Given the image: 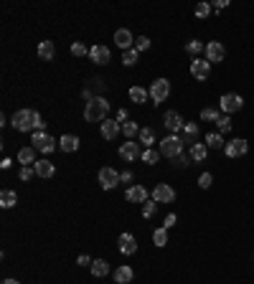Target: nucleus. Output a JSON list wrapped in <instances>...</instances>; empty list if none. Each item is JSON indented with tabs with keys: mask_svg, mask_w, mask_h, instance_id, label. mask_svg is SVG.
<instances>
[{
	"mask_svg": "<svg viewBox=\"0 0 254 284\" xmlns=\"http://www.w3.org/2000/svg\"><path fill=\"white\" fill-rule=\"evenodd\" d=\"M224 152H226V158H231V160H237V158H244L247 152H249V142H247V140H242V137H237V140L226 142Z\"/></svg>",
	"mask_w": 254,
	"mask_h": 284,
	"instance_id": "nucleus-6",
	"label": "nucleus"
},
{
	"mask_svg": "<svg viewBox=\"0 0 254 284\" xmlns=\"http://www.w3.org/2000/svg\"><path fill=\"white\" fill-rule=\"evenodd\" d=\"M125 198L130 201V203H145V201H147V188H142V185H130V188H127V193H125Z\"/></svg>",
	"mask_w": 254,
	"mask_h": 284,
	"instance_id": "nucleus-19",
	"label": "nucleus"
},
{
	"mask_svg": "<svg viewBox=\"0 0 254 284\" xmlns=\"http://www.w3.org/2000/svg\"><path fill=\"white\" fill-rule=\"evenodd\" d=\"M18 163L26 165H36V147H20L18 150Z\"/></svg>",
	"mask_w": 254,
	"mask_h": 284,
	"instance_id": "nucleus-23",
	"label": "nucleus"
},
{
	"mask_svg": "<svg viewBox=\"0 0 254 284\" xmlns=\"http://www.w3.org/2000/svg\"><path fill=\"white\" fill-rule=\"evenodd\" d=\"M122 135H125V137H130V140L140 137V127H137V122H125V124H122Z\"/></svg>",
	"mask_w": 254,
	"mask_h": 284,
	"instance_id": "nucleus-32",
	"label": "nucleus"
},
{
	"mask_svg": "<svg viewBox=\"0 0 254 284\" xmlns=\"http://www.w3.org/2000/svg\"><path fill=\"white\" fill-rule=\"evenodd\" d=\"M71 54L74 56H89V49L84 43H71Z\"/></svg>",
	"mask_w": 254,
	"mask_h": 284,
	"instance_id": "nucleus-42",
	"label": "nucleus"
},
{
	"mask_svg": "<svg viewBox=\"0 0 254 284\" xmlns=\"http://www.w3.org/2000/svg\"><path fill=\"white\" fill-rule=\"evenodd\" d=\"M155 206H158V201H145V203H142V216L150 218V216L155 213Z\"/></svg>",
	"mask_w": 254,
	"mask_h": 284,
	"instance_id": "nucleus-41",
	"label": "nucleus"
},
{
	"mask_svg": "<svg viewBox=\"0 0 254 284\" xmlns=\"http://www.w3.org/2000/svg\"><path fill=\"white\" fill-rule=\"evenodd\" d=\"M168 94H171V81H168V79H155V81L150 84V99H153L155 104L165 102Z\"/></svg>",
	"mask_w": 254,
	"mask_h": 284,
	"instance_id": "nucleus-5",
	"label": "nucleus"
},
{
	"mask_svg": "<svg viewBox=\"0 0 254 284\" xmlns=\"http://www.w3.org/2000/svg\"><path fill=\"white\" fill-rule=\"evenodd\" d=\"M120 251H122L125 256H132V254L137 251V238H135L132 233H122V236H120Z\"/></svg>",
	"mask_w": 254,
	"mask_h": 284,
	"instance_id": "nucleus-17",
	"label": "nucleus"
},
{
	"mask_svg": "<svg viewBox=\"0 0 254 284\" xmlns=\"http://www.w3.org/2000/svg\"><path fill=\"white\" fill-rule=\"evenodd\" d=\"M115 43H117V49H122V51H130V49H135L132 43H135V38H132V33L127 31V28H120L117 33H115Z\"/></svg>",
	"mask_w": 254,
	"mask_h": 284,
	"instance_id": "nucleus-14",
	"label": "nucleus"
},
{
	"mask_svg": "<svg viewBox=\"0 0 254 284\" xmlns=\"http://www.w3.org/2000/svg\"><path fill=\"white\" fill-rule=\"evenodd\" d=\"M176 221H178V218H176V213H168V216H165V224H163V228H173V226H176Z\"/></svg>",
	"mask_w": 254,
	"mask_h": 284,
	"instance_id": "nucleus-44",
	"label": "nucleus"
},
{
	"mask_svg": "<svg viewBox=\"0 0 254 284\" xmlns=\"http://www.w3.org/2000/svg\"><path fill=\"white\" fill-rule=\"evenodd\" d=\"M219 107H221L224 114H234V112H239V109L244 107V99L239 94H224L219 99Z\"/></svg>",
	"mask_w": 254,
	"mask_h": 284,
	"instance_id": "nucleus-7",
	"label": "nucleus"
},
{
	"mask_svg": "<svg viewBox=\"0 0 254 284\" xmlns=\"http://www.w3.org/2000/svg\"><path fill=\"white\" fill-rule=\"evenodd\" d=\"M206 147H208V150H221V147H226L224 135H221V132H211V135H206Z\"/></svg>",
	"mask_w": 254,
	"mask_h": 284,
	"instance_id": "nucleus-26",
	"label": "nucleus"
},
{
	"mask_svg": "<svg viewBox=\"0 0 254 284\" xmlns=\"http://www.w3.org/2000/svg\"><path fill=\"white\" fill-rule=\"evenodd\" d=\"M190 74H193V79H198V81L208 79V74H211V63H208L206 58H193V61H190Z\"/></svg>",
	"mask_w": 254,
	"mask_h": 284,
	"instance_id": "nucleus-12",
	"label": "nucleus"
},
{
	"mask_svg": "<svg viewBox=\"0 0 254 284\" xmlns=\"http://www.w3.org/2000/svg\"><path fill=\"white\" fill-rule=\"evenodd\" d=\"M110 114V102L104 97H94L92 102H87L84 107V119L87 122H104Z\"/></svg>",
	"mask_w": 254,
	"mask_h": 284,
	"instance_id": "nucleus-1",
	"label": "nucleus"
},
{
	"mask_svg": "<svg viewBox=\"0 0 254 284\" xmlns=\"http://www.w3.org/2000/svg\"><path fill=\"white\" fill-rule=\"evenodd\" d=\"M3 284H20L18 279H3Z\"/></svg>",
	"mask_w": 254,
	"mask_h": 284,
	"instance_id": "nucleus-48",
	"label": "nucleus"
},
{
	"mask_svg": "<svg viewBox=\"0 0 254 284\" xmlns=\"http://www.w3.org/2000/svg\"><path fill=\"white\" fill-rule=\"evenodd\" d=\"M99 132L104 140H115L117 132H122V124H117V119H104L102 127H99Z\"/></svg>",
	"mask_w": 254,
	"mask_h": 284,
	"instance_id": "nucleus-16",
	"label": "nucleus"
},
{
	"mask_svg": "<svg viewBox=\"0 0 254 284\" xmlns=\"http://www.w3.org/2000/svg\"><path fill=\"white\" fill-rule=\"evenodd\" d=\"M153 201H158V203H173L176 201V190L168 185V183H158L155 190H153Z\"/></svg>",
	"mask_w": 254,
	"mask_h": 284,
	"instance_id": "nucleus-10",
	"label": "nucleus"
},
{
	"mask_svg": "<svg viewBox=\"0 0 254 284\" xmlns=\"http://www.w3.org/2000/svg\"><path fill=\"white\" fill-rule=\"evenodd\" d=\"M211 183H214V175H211V172H203V175L198 178V188H211Z\"/></svg>",
	"mask_w": 254,
	"mask_h": 284,
	"instance_id": "nucleus-43",
	"label": "nucleus"
},
{
	"mask_svg": "<svg viewBox=\"0 0 254 284\" xmlns=\"http://www.w3.org/2000/svg\"><path fill=\"white\" fill-rule=\"evenodd\" d=\"M226 5H229L226 0H216V3H211V10H214V13H221V10H224Z\"/></svg>",
	"mask_w": 254,
	"mask_h": 284,
	"instance_id": "nucleus-45",
	"label": "nucleus"
},
{
	"mask_svg": "<svg viewBox=\"0 0 254 284\" xmlns=\"http://www.w3.org/2000/svg\"><path fill=\"white\" fill-rule=\"evenodd\" d=\"M33 175H36V170H33V165H26V168H20V172H18V178L23 180V183H26V180H31Z\"/></svg>",
	"mask_w": 254,
	"mask_h": 284,
	"instance_id": "nucleus-40",
	"label": "nucleus"
},
{
	"mask_svg": "<svg viewBox=\"0 0 254 284\" xmlns=\"http://www.w3.org/2000/svg\"><path fill=\"white\" fill-rule=\"evenodd\" d=\"M89 58H92L94 63H99V66H104V63H110L112 54H110L107 46H92V49H89Z\"/></svg>",
	"mask_w": 254,
	"mask_h": 284,
	"instance_id": "nucleus-15",
	"label": "nucleus"
},
{
	"mask_svg": "<svg viewBox=\"0 0 254 284\" xmlns=\"http://www.w3.org/2000/svg\"><path fill=\"white\" fill-rule=\"evenodd\" d=\"M89 269H92V274H94V277H99V279L110 274V264H107V261H104V259H94Z\"/></svg>",
	"mask_w": 254,
	"mask_h": 284,
	"instance_id": "nucleus-25",
	"label": "nucleus"
},
{
	"mask_svg": "<svg viewBox=\"0 0 254 284\" xmlns=\"http://www.w3.org/2000/svg\"><path fill=\"white\" fill-rule=\"evenodd\" d=\"M224 56H226V49L219 41H208L206 43V61L208 63H219V61H224Z\"/></svg>",
	"mask_w": 254,
	"mask_h": 284,
	"instance_id": "nucleus-11",
	"label": "nucleus"
},
{
	"mask_svg": "<svg viewBox=\"0 0 254 284\" xmlns=\"http://www.w3.org/2000/svg\"><path fill=\"white\" fill-rule=\"evenodd\" d=\"M219 109H214V107H206V109H201V119L203 122H219Z\"/></svg>",
	"mask_w": 254,
	"mask_h": 284,
	"instance_id": "nucleus-35",
	"label": "nucleus"
},
{
	"mask_svg": "<svg viewBox=\"0 0 254 284\" xmlns=\"http://www.w3.org/2000/svg\"><path fill=\"white\" fill-rule=\"evenodd\" d=\"M163 124L171 129L173 135H178V132H183V127H186V119L176 112V109H168V112L163 114Z\"/></svg>",
	"mask_w": 254,
	"mask_h": 284,
	"instance_id": "nucleus-9",
	"label": "nucleus"
},
{
	"mask_svg": "<svg viewBox=\"0 0 254 284\" xmlns=\"http://www.w3.org/2000/svg\"><path fill=\"white\" fill-rule=\"evenodd\" d=\"M122 180V175L115 170V168H102L99 170V185L104 188V190H112V188H117V183Z\"/></svg>",
	"mask_w": 254,
	"mask_h": 284,
	"instance_id": "nucleus-8",
	"label": "nucleus"
},
{
	"mask_svg": "<svg viewBox=\"0 0 254 284\" xmlns=\"http://www.w3.org/2000/svg\"><path fill=\"white\" fill-rule=\"evenodd\" d=\"M206 155H208L206 142H193V145H190V160H193V163H203Z\"/></svg>",
	"mask_w": 254,
	"mask_h": 284,
	"instance_id": "nucleus-21",
	"label": "nucleus"
},
{
	"mask_svg": "<svg viewBox=\"0 0 254 284\" xmlns=\"http://www.w3.org/2000/svg\"><path fill=\"white\" fill-rule=\"evenodd\" d=\"M160 155L163 158H178V155H183V140L178 137V135H168L165 140H160Z\"/></svg>",
	"mask_w": 254,
	"mask_h": 284,
	"instance_id": "nucleus-3",
	"label": "nucleus"
},
{
	"mask_svg": "<svg viewBox=\"0 0 254 284\" xmlns=\"http://www.w3.org/2000/svg\"><path fill=\"white\" fill-rule=\"evenodd\" d=\"M76 264H79V267H92V259H89L87 254H81V256L76 259Z\"/></svg>",
	"mask_w": 254,
	"mask_h": 284,
	"instance_id": "nucleus-46",
	"label": "nucleus"
},
{
	"mask_svg": "<svg viewBox=\"0 0 254 284\" xmlns=\"http://www.w3.org/2000/svg\"><path fill=\"white\" fill-rule=\"evenodd\" d=\"M59 147H61L64 152H76V150H79V137H74V135H61Z\"/></svg>",
	"mask_w": 254,
	"mask_h": 284,
	"instance_id": "nucleus-24",
	"label": "nucleus"
},
{
	"mask_svg": "<svg viewBox=\"0 0 254 284\" xmlns=\"http://www.w3.org/2000/svg\"><path fill=\"white\" fill-rule=\"evenodd\" d=\"M153 244L158 246V249H163L165 244H168V228H155V233H153Z\"/></svg>",
	"mask_w": 254,
	"mask_h": 284,
	"instance_id": "nucleus-33",
	"label": "nucleus"
},
{
	"mask_svg": "<svg viewBox=\"0 0 254 284\" xmlns=\"http://www.w3.org/2000/svg\"><path fill=\"white\" fill-rule=\"evenodd\" d=\"M142 155L140 152V145L135 142V140H130V142H125L122 147H120V158L122 160H127V163H132V160H137Z\"/></svg>",
	"mask_w": 254,
	"mask_h": 284,
	"instance_id": "nucleus-13",
	"label": "nucleus"
},
{
	"mask_svg": "<svg viewBox=\"0 0 254 284\" xmlns=\"http://www.w3.org/2000/svg\"><path fill=\"white\" fill-rule=\"evenodd\" d=\"M147 97H150V92H145L142 86H132V89H130V99H132L135 104H142V102H147Z\"/></svg>",
	"mask_w": 254,
	"mask_h": 284,
	"instance_id": "nucleus-31",
	"label": "nucleus"
},
{
	"mask_svg": "<svg viewBox=\"0 0 254 284\" xmlns=\"http://www.w3.org/2000/svg\"><path fill=\"white\" fill-rule=\"evenodd\" d=\"M132 277H135V272H132V267H127V264L117 267V272H115V282L117 284H130Z\"/></svg>",
	"mask_w": 254,
	"mask_h": 284,
	"instance_id": "nucleus-22",
	"label": "nucleus"
},
{
	"mask_svg": "<svg viewBox=\"0 0 254 284\" xmlns=\"http://www.w3.org/2000/svg\"><path fill=\"white\" fill-rule=\"evenodd\" d=\"M211 13H214L211 10V3H198L196 5V18H208Z\"/></svg>",
	"mask_w": 254,
	"mask_h": 284,
	"instance_id": "nucleus-37",
	"label": "nucleus"
},
{
	"mask_svg": "<svg viewBox=\"0 0 254 284\" xmlns=\"http://www.w3.org/2000/svg\"><path fill=\"white\" fill-rule=\"evenodd\" d=\"M137 140H140V145H145V147H153V145H155V132H153L150 127H142Z\"/></svg>",
	"mask_w": 254,
	"mask_h": 284,
	"instance_id": "nucleus-29",
	"label": "nucleus"
},
{
	"mask_svg": "<svg viewBox=\"0 0 254 284\" xmlns=\"http://www.w3.org/2000/svg\"><path fill=\"white\" fill-rule=\"evenodd\" d=\"M54 56H56L54 41H41V43H38V58H41V61H51Z\"/></svg>",
	"mask_w": 254,
	"mask_h": 284,
	"instance_id": "nucleus-20",
	"label": "nucleus"
},
{
	"mask_svg": "<svg viewBox=\"0 0 254 284\" xmlns=\"http://www.w3.org/2000/svg\"><path fill=\"white\" fill-rule=\"evenodd\" d=\"M196 135H198V124L196 122H186V127H183V142H196Z\"/></svg>",
	"mask_w": 254,
	"mask_h": 284,
	"instance_id": "nucleus-28",
	"label": "nucleus"
},
{
	"mask_svg": "<svg viewBox=\"0 0 254 284\" xmlns=\"http://www.w3.org/2000/svg\"><path fill=\"white\" fill-rule=\"evenodd\" d=\"M158 155H160L158 150H153V147H147V150L142 152V155H140V160H142V163H147V165H155V163H158Z\"/></svg>",
	"mask_w": 254,
	"mask_h": 284,
	"instance_id": "nucleus-36",
	"label": "nucleus"
},
{
	"mask_svg": "<svg viewBox=\"0 0 254 284\" xmlns=\"http://www.w3.org/2000/svg\"><path fill=\"white\" fill-rule=\"evenodd\" d=\"M33 170H36V175H38V178H46V180L56 175V168H54L51 160H36Z\"/></svg>",
	"mask_w": 254,
	"mask_h": 284,
	"instance_id": "nucleus-18",
	"label": "nucleus"
},
{
	"mask_svg": "<svg viewBox=\"0 0 254 284\" xmlns=\"http://www.w3.org/2000/svg\"><path fill=\"white\" fill-rule=\"evenodd\" d=\"M31 142H33L31 147H36L38 152H44V155L54 152V150H56V145H59V142H56L49 132H33V140H31Z\"/></svg>",
	"mask_w": 254,
	"mask_h": 284,
	"instance_id": "nucleus-4",
	"label": "nucleus"
},
{
	"mask_svg": "<svg viewBox=\"0 0 254 284\" xmlns=\"http://www.w3.org/2000/svg\"><path fill=\"white\" fill-rule=\"evenodd\" d=\"M176 160H178L176 165H181V168H186V165H188V160H190V155H178Z\"/></svg>",
	"mask_w": 254,
	"mask_h": 284,
	"instance_id": "nucleus-47",
	"label": "nucleus"
},
{
	"mask_svg": "<svg viewBox=\"0 0 254 284\" xmlns=\"http://www.w3.org/2000/svg\"><path fill=\"white\" fill-rule=\"evenodd\" d=\"M137 58H140V51L137 49H130V51L122 54V63H125V66H135Z\"/></svg>",
	"mask_w": 254,
	"mask_h": 284,
	"instance_id": "nucleus-34",
	"label": "nucleus"
},
{
	"mask_svg": "<svg viewBox=\"0 0 254 284\" xmlns=\"http://www.w3.org/2000/svg\"><path fill=\"white\" fill-rule=\"evenodd\" d=\"M135 49L142 54V51H147V49H150V38H147V36H137L135 38Z\"/></svg>",
	"mask_w": 254,
	"mask_h": 284,
	"instance_id": "nucleus-38",
	"label": "nucleus"
},
{
	"mask_svg": "<svg viewBox=\"0 0 254 284\" xmlns=\"http://www.w3.org/2000/svg\"><path fill=\"white\" fill-rule=\"evenodd\" d=\"M13 127L18 132H28V129H36V109H18L13 114Z\"/></svg>",
	"mask_w": 254,
	"mask_h": 284,
	"instance_id": "nucleus-2",
	"label": "nucleus"
},
{
	"mask_svg": "<svg viewBox=\"0 0 254 284\" xmlns=\"http://www.w3.org/2000/svg\"><path fill=\"white\" fill-rule=\"evenodd\" d=\"M216 124H219V132H221V135H224V132H231V119H229V114H221Z\"/></svg>",
	"mask_w": 254,
	"mask_h": 284,
	"instance_id": "nucleus-39",
	"label": "nucleus"
},
{
	"mask_svg": "<svg viewBox=\"0 0 254 284\" xmlns=\"http://www.w3.org/2000/svg\"><path fill=\"white\" fill-rule=\"evenodd\" d=\"M15 203H18V195H15V190L5 188L3 193H0V206H3V208H13Z\"/></svg>",
	"mask_w": 254,
	"mask_h": 284,
	"instance_id": "nucleus-27",
	"label": "nucleus"
},
{
	"mask_svg": "<svg viewBox=\"0 0 254 284\" xmlns=\"http://www.w3.org/2000/svg\"><path fill=\"white\" fill-rule=\"evenodd\" d=\"M186 51L193 56V58H198L201 54H206V46H203L201 41H188V43H186Z\"/></svg>",
	"mask_w": 254,
	"mask_h": 284,
	"instance_id": "nucleus-30",
	"label": "nucleus"
}]
</instances>
